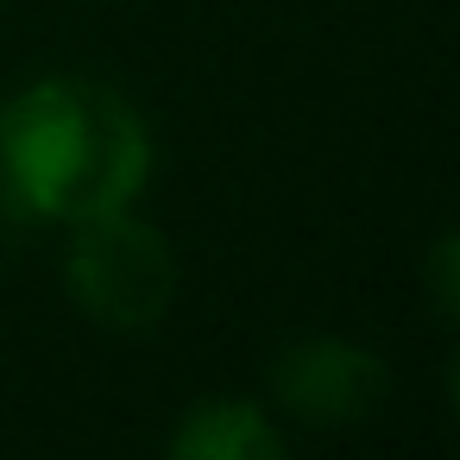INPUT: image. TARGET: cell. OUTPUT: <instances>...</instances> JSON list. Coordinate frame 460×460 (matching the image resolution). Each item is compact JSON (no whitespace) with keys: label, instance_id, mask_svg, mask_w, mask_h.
Returning a JSON list of instances; mask_svg holds the SVG:
<instances>
[{"label":"cell","instance_id":"cell-2","mask_svg":"<svg viewBox=\"0 0 460 460\" xmlns=\"http://www.w3.org/2000/svg\"><path fill=\"white\" fill-rule=\"evenodd\" d=\"M64 284L76 296V309L89 322L108 328H152L171 309L177 290V259L164 246L158 227L120 215H95L70 227V252H64Z\"/></svg>","mask_w":460,"mask_h":460},{"label":"cell","instance_id":"cell-4","mask_svg":"<svg viewBox=\"0 0 460 460\" xmlns=\"http://www.w3.org/2000/svg\"><path fill=\"white\" fill-rule=\"evenodd\" d=\"M177 460H284V435L271 429V416L246 397H208L196 403L177 435H171Z\"/></svg>","mask_w":460,"mask_h":460},{"label":"cell","instance_id":"cell-1","mask_svg":"<svg viewBox=\"0 0 460 460\" xmlns=\"http://www.w3.org/2000/svg\"><path fill=\"white\" fill-rule=\"evenodd\" d=\"M152 133L127 95L89 76H45L0 108V183L32 221H95L139 202Z\"/></svg>","mask_w":460,"mask_h":460},{"label":"cell","instance_id":"cell-3","mask_svg":"<svg viewBox=\"0 0 460 460\" xmlns=\"http://www.w3.org/2000/svg\"><path fill=\"white\" fill-rule=\"evenodd\" d=\"M271 391H278V403H284L290 416H303V422H315V429H334V422L372 416V410L385 403V391H391V372H385L378 353H366V347H353V341L315 334V341H296V347L278 353Z\"/></svg>","mask_w":460,"mask_h":460},{"label":"cell","instance_id":"cell-5","mask_svg":"<svg viewBox=\"0 0 460 460\" xmlns=\"http://www.w3.org/2000/svg\"><path fill=\"white\" fill-rule=\"evenodd\" d=\"M435 309L454 315V240L435 246Z\"/></svg>","mask_w":460,"mask_h":460}]
</instances>
